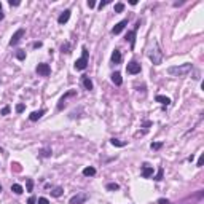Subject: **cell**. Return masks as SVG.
I'll use <instances>...</instances> for the list:
<instances>
[{"label": "cell", "mask_w": 204, "mask_h": 204, "mask_svg": "<svg viewBox=\"0 0 204 204\" xmlns=\"http://www.w3.org/2000/svg\"><path fill=\"white\" fill-rule=\"evenodd\" d=\"M148 58H150V61L155 64V66H160V64L163 62V51H161L158 42H156L155 39L150 42V48H148Z\"/></svg>", "instance_id": "1"}, {"label": "cell", "mask_w": 204, "mask_h": 204, "mask_svg": "<svg viewBox=\"0 0 204 204\" xmlns=\"http://www.w3.org/2000/svg\"><path fill=\"white\" fill-rule=\"evenodd\" d=\"M193 70V66L191 64H182V66H172L168 69V73L172 77H185V75H188V73Z\"/></svg>", "instance_id": "2"}, {"label": "cell", "mask_w": 204, "mask_h": 204, "mask_svg": "<svg viewBox=\"0 0 204 204\" xmlns=\"http://www.w3.org/2000/svg\"><path fill=\"white\" fill-rule=\"evenodd\" d=\"M81 51H83V53H81V58L75 61V69H77V70H85L86 66H88V50L83 48Z\"/></svg>", "instance_id": "3"}, {"label": "cell", "mask_w": 204, "mask_h": 204, "mask_svg": "<svg viewBox=\"0 0 204 204\" xmlns=\"http://www.w3.org/2000/svg\"><path fill=\"white\" fill-rule=\"evenodd\" d=\"M126 70H128V73H131V75H136V73H141L142 67H141V64H139L137 61H131L128 64Z\"/></svg>", "instance_id": "4"}, {"label": "cell", "mask_w": 204, "mask_h": 204, "mask_svg": "<svg viewBox=\"0 0 204 204\" xmlns=\"http://www.w3.org/2000/svg\"><path fill=\"white\" fill-rule=\"evenodd\" d=\"M37 73H39V75H42V77H48L50 73H51V69H50L48 64L42 62V64H39V66H37Z\"/></svg>", "instance_id": "5"}, {"label": "cell", "mask_w": 204, "mask_h": 204, "mask_svg": "<svg viewBox=\"0 0 204 204\" xmlns=\"http://www.w3.org/2000/svg\"><path fill=\"white\" fill-rule=\"evenodd\" d=\"M24 35V29L21 27V29H18L14 34H13V37H11V40H10V45L11 46H14V45H18L19 43V40H21V37Z\"/></svg>", "instance_id": "6"}, {"label": "cell", "mask_w": 204, "mask_h": 204, "mask_svg": "<svg viewBox=\"0 0 204 204\" xmlns=\"http://www.w3.org/2000/svg\"><path fill=\"white\" fill-rule=\"evenodd\" d=\"M86 194H75V196L70 198V204H83L86 201Z\"/></svg>", "instance_id": "7"}, {"label": "cell", "mask_w": 204, "mask_h": 204, "mask_svg": "<svg viewBox=\"0 0 204 204\" xmlns=\"http://www.w3.org/2000/svg\"><path fill=\"white\" fill-rule=\"evenodd\" d=\"M152 175H153V168H152V166H148V164H144L142 166V177L148 179V177H152Z\"/></svg>", "instance_id": "8"}, {"label": "cell", "mask_w": 204, "mask_h": 204, "mask_svg": "<svg viewBox=\"0 0 204 204\" xmlns=\"http://www.w3.org/2000/svg\"><path fill=\"white\" fill-rule=\"evenodd\" d=\"M126 24H128V19H123V21H120L115 27H113V29H112V34H115V35H118L120 32H121L123 29H124V27H126Z\"/></svg>", "instance_id": "9"}, {"label": "cell", "mask_w": 204, "mask_h": 204, "mask_svg": "<svg viewBox=\"0 0 204 204\" xmlns=\"http://www.w3.org/2000/svg\"><path fill=\"white\" fill-rule=\"evenodd\" d=\"M69 96H75V91H69L67 94H64L61 99H59V104H58V110H62L64 108V105H66V99L69 97Z\"/></svg>", "instance_id": "10"}, {"label": "cell", "mask_w": 204, "mask_h": 204, "mask_svg": "<svg viewBox=\"0 0 204 204\" xmlns=\"http://www.w3.org/2000/svg\"><path fill=\"white\" fill-rule=\"evenodd\" d=\"M69 18H70V10H66L64 13H61V16L58 18V22L59 24H66L69 21Z\"/></svg>", "instance_id": "11"}, {"label": "cell", "mask_w": 204, "mask_h": 204, "mask_svg": "<svg viewBox=\"0 0 204 204\" xmlns=\"http://www.w3.org/2000/svg\"><path fill=\"white\" fill-rule=\"evenodd\" d=\"M43 115H45V110H39V112H32V113L29 115V120H31V121H37V120H40Z\"/></svg>", "instance_id": "12"}, {"label": "cell", "mask_w": 204, "mask_h": 204, "mask_svg": "<svg viewBox=\"0 0 204 204\" xmlns=\"http://www.w3.org/2000/svg\"><path fill=\"white\" fill-rule=\"evenodd\" d=\"M112 81L115 83L116 86H120L123 83V78H121V73L120 72H115V73H112Z\"/></svg>", "instance_id": "13"}, {"label": "cell", "mask_w": 204, "mask_h": 204, "mask_svg": "<svg viewBox=\"0 0 204 204\" xmlns=\"http://www.w3.org/2000/svg\"><path fill=\"white\" fill-rule=\"evenodd\" d=\"M155 99H156V102H160L161 105H166V107L171 104V99H169V97H166V96H160V94H158Z\"/></svg>", "instance_id": "14"}, {"label": "cell", "mask_w": 204, "mask_h": 204, "mask_svg": "<svg viewBox=\"0 0 204 204\" xmlns=\"http://www.w3.org/2000/svg\"><path fill=\"white\" fill-rule=\"evenodd\" d=\"M112 62L113 64H120V62H121V53H120L118 50H115L112 53Z\"/></svg>", "instance_id": "15"}, {"label": "cell", "mask_w": 204, "mask_h": 204, "mask_svg": "<svg viewBox=\"0 0 204 204\" xmlns=\"http://www.w3.org/2000/svg\"><path fill=\"white\" fill-rule=\"evenodd\" d=\"M134 37H136V32L134 31L128 32V35H126V40L131 43V48H134V45H136V39H134Z\"/></svg>", "instance_id": "16"}, {"label": "cell", "mask_w": 204, "mask_h": 204, "mask_svg": "<svg viewBox=\"0 0 204 204\" xmlns=\"http://www.w3.org/2000/svg\"><path fill=\"white\" fill-rule=\"evenodd\" d=\"M81 83H83V86H85V89H88V91H91V89H92V81H91L88 77H83Z\"/></svg>", "instance_id": "17"}, {"label": "cell", "mask_w": 204, "mask_h": 204, "mask_svg": "<svg viewBox=\"0 0 204 204\" xmlns=\"http://www.w3.org/2000/svg\"><path fill=\"white\" fill-rule=\"evenodd\" d=\"M83 175H86V177H92V175H96V169L94 168H85L83 169Z\"/></svg>", "instance_id": "18"}, {"label": "cell", "mask_w": 204, "mask_h": 204, "mask_svg": "<svg viewBox=\"0 0 204 204\" xmlns=\"http://www.w3.org/2000/svg\"><path fill=\"white\" fill-rule=\"evenodd\" d=\"M11 191L16 193V194H21L24 190H22V187H21L19 183H13V185H11Z\"/></svg>", "instance_id": "19"}, {"label": "cell", "mask_w": 204, "mask_h": 204, "mask_svg": "<svg viewBox=\"0 0 204 204\" xmlns=\"http://www.w3.org/2000/svg\"><path fill=\"white\" fill-rule=\"evenodd\" d=\"M110 144H112V145H115V147H124L126 145V142H121V141H120V139H110Z\"/></svg>", "instance_id": "20"}, {"label": "cell", "mask_w": 204, "mask_h": 204, "mask_svg": "<svg viewBox=\"0 0 204 204\" xmlns=\"http://www.w3.org/2000/svg\"><path fill=\"white\" fill-rule=\"evenodd\" d=\"M40 155L43 156V158H48V156H51V148H48V147H46V148H42V150H40Z\"/></svg>", "instance_id": "21"}, {"label": "cell", "mask_w": 204, "mask_h": 204, "mask_svg": "<svg viewBox=\"0 0 204 204\" xmlns=\"http://www.w3.org/2000/svg\"><path fill=\"white\" fill-rule=\"evenodd\" d=\"M62 191H64V190H62L61 187H56V188H54V190L51 191V194H53V196H54V198H59V196H61V194H62Z\"/></svg>", "instance_id": "22"}, {"label": "cell", "mask_w": 204, "mask_h": 204, "mask_svg": "<svg viewBox=\"0 0 204 204\" xmlns=\"http://www.w3.org/2000/svg\"><path fill=\"white\" fill-rule=\"evenodd\" d=\"M118 188H120V185H118V183H113V182L107 185V190H108V191H116Z\"/></svg>", "instance_id": "23"}, {"label": "cell", "mask_w": 204, "mask_h": 204, "mask_svg": "<svg viewBox=\"0 0 204 204\" xmlns=\"http://www.w3.org/2000/svg\"><path fill=\"white\" fill-rule=\"evenodd\" d=\"M61 51H62V53H70V43H69V42L62 43V46H61Z\"/></svg>", "instance_id": "24"}, {"label": "cell", "mask_w": 204, "mask_h": 204, "mask_svg": "<svg viewBox=\"0 0 204 204\" xmlns=\"http://www.w3.org/2000/svg\"><path fill=\"white\" fill-rule=\"evenodd\" d=\"M124 10V3H116L115 5V13H121Z\"/></svg>", "instance_id": "25"}, {"label": "cell", "mask_w": 204, "mask_h": 204, "mask_svg": "<svg viewBox=\"0 0 204 204\" xmlns=\"http://www.w3.org/2000/svg\"><path fill=\"white\" fill-rule=\"evenodd\" d=\"M26 183H27V191H32L34 190V182H32V179H27Z\"/></svg>", "instance_id": "26"}, {"label": "cell", "mask_w": 204, "mask_h": 204, "mask_svg": "<svg viewBox=\"0 0 204 204\" xmlns=\"http://www.w3.org/2000/svg\"><path fill=\"white\" fill-rule=\"evenodd\" d=\"M16 58H18V59H21V61H22V59H26V51L19 50V51L16 53Z\"/></svg>", "instance_id": "27"}, {"label": "cell", "mask_w": 204, "mask_h": 204, "mask_svg": "<svg viewBox=\"0 0 204 204\" xmlns=\"http://www.w3.org/2000/svg\"><path fill=\"white\" fill-rule=\"evenodd\" d=\"M163 172H164L163 168H160V169H158V174H156L153 179H155V180H161V179H163Z\"/></svg>", "instance_id": "28"}, {"label": "cell", "mask_w": 204, "mask_h": 204, "mask_svg": "<svg viewBox=\"0 0 204 204\" xmlns=\"http://www.w3.org/2000/svg\"><path fill=\"white\" fill-rule=\"evenodd\" d=\"M161 147H163L161 142H155V144H152V150H160Z\"/></svg>", "instance_id": "29"}, {"label": "cell", "mask_w": 204, "mask_h": 204, "mask_svg": "<svg viewBox=\"0 0 204 204\" xmlns=\"http://www.w3.org/2000/svg\"><path fill=\"white\" fill-rule=\"evenodd\" d=\"M16 112H18V113L24 112V104H18V105H16Z\"/></svg>", "instance_id": "30"}, {"label": "cell", "mask_w": 204, "mask_h": 204, "mask_svg": "<svg viewBox=\"0 0 204 204\" xmlns=\"http://www.w3.org/2000/svg\"><path fill=\"white\" fill-rule=\"evenodd\" d=\"M8 113H10V107L5 105V107L2 108V115H8Z\"/></svg>", "instance_id": "31"}, {"label": "cell", "mask_w": 204, "mask_h": 204, "mask_svg": "<svg viewBox=\"0 0 204 204\" xmlns=\"http://www.w3.org/2000/svg\"><path fill=\"white\" fill-rule=\"evenodd\" d=\"M39 204H50V201L46 199V198H39V201H37Z\"/></svg>", "instance_id": "32"}, {"label": "cell", "mask_w": 204, "mask_h": 204, "mask_svg": "<svg viewBox=\"0 0 204 204\" xmlns=\"http://www.w3.org/2000/svg\"><path fill=\"white\" fill-rule=\"evenodd\" d=\"M8 3H10V6H18V5H19V2H18V0H10Z\"/></svg>", "instance_id": "33"}, {"label": "cell", "mask_w": 204, "mask_h": 204, "mask_svg": "<svg viewBox=\"0 0 204 204\" xmlns=\"http://www.w3.org/2000/svg\"><path fill=\"white\" fill-rule=\"evenodd\" d=\"M37 202V199H35V196H31L29 199H27V204H35Z\"/></svg>", "instance_id": "34"}, {"label": "cell", "mask_w": 204, "mask_h": 204, "mask_svg": "<svg viewBox=\"0 0 204 204\" xmlns=\"http://www.w3.org/2000/svg\"><path fill=\"white\" fill-rule=\"evenodd\" d=\"M158 204H171V202H169V199H164V198H161V199H158Z\"/></svg>", "instance_id": "35"}, {"label": "cell", "mask_w": 204, "mask_h": 204, "mask_svg": "<svg viewBox=\"0 0 204 204\" xmlns=\"http://www.w3.org/2000/svg\"><path fill=\"white\" fill-rule=\"evenodd\" d=\"M107 3H110V0H105V2H100V3H99V8L102 10V8H104V6H105Z\"/></svg>", "instance_id": "36"}, {"label": "cell", "mask_w": 204, "mask_h": 204, "mask_svg": "<svg viewBox=\"0 0 204 204\" xmlns=\"http://www.w3.org/2000/svg\"><path fill=\"white\" fill-rule=\"evenodd\" d=\"M88 6H89V8H94V6H96V2H92V0H88Z\"/></svg>", "instance_id": "37"}, {"label": "cell", "mask_w": 204, "mask_h": 204, "mask_svg": "<svg viewBox=\"0 0 204 204\" xmlns=\"http://www.w3.org/2000/svg\"><path fill=\"white\" fill-rule=\"evenodd\" d=\"M202 160H204V156L201 155V156H199V160H198V166H202Z\"/></svg>", "instance_id": "38"}, {"label": "cell", "mask_w": 204, "mask_h": 204, "mask_svg": "<svg viewBox=\"0 0 204 204\" xmlns=\"http://www.w3.org/2000/svg\"><path fill=\"white\" fill-rule=\"evenodd\" d=\"M42 46V42H37V43H34V48H40Z\"/></svg>", "instance_id": "39"}, {"label": "cell", "mask_w": 204, "mask_h": 204, "mask_svg": "<svg viewBox=\"0 0 204 204\" xmlns=\"http://www.w3.org/2000/svg\"><path fill=\"white\" fill-rule=\"evenodd\" d=\"M2 19H3V13H2V11H0V21H2Z\"/></svg>", "instance_id": "40"}, {"label": "cell", "mask_w": 204, "mask_h": 204, "mask_svg": "<svg viewBox=\"0 0 204 204\" xmlns=\"http://www.w3.org/2000/svg\"><path fill=\"white\" fill-rule=\"evenodd\" d=\"M0 11H2V3H0Z\"/></svg>", "instance_id": "41"}, {"label": "cell", "mask_w": 204, "mask_h": 204, "mask_svg": "<svg viewBox=\"0 0 204 204\" xmlns=\"http://www.w3.org/2000/svg\"><path fill=\"white\" fill-rule=\"evenodd\" d=\"M0 191H2V185H0Z\"/></svg>", "instance_id": "42"}]
</instances>
